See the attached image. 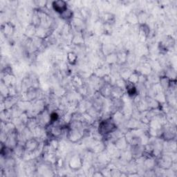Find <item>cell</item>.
<instances>
[{
	"instance_id": "6",
	"label": "cell",
	"mask_w": 177,
	"mask_h": 177,
	"mask_svg": "<svg viewBox=\"0 0 177 177\" xmlns=\"http://www.w3.org/2000/svg\"><path fill=\"white\" fill-rule=\"evenodd\" d=\"M62 16V18H64L65 20H69L71 19L73 17V12L71 11V10H69L67 9L66 11H65L64 13H62L60 15Z\"/></svg>"
},
{
	"instance_id": "7",
	"label": "cell",
	"mask_w": 177,
	"mask_h": 177,
	"mask_svg": "<svg viewBox=\"0 0 177 177\" xmlns=\"http://www.w3.org/2000/svg\"><path fill=\"white\" fill-rule=\"evenodd\" d=\"M67 59H68L69 62L72 63V64H74V63H75L76 62L77 56L74 53H73V52L69 53L68 56H67Z\"/></svg>"
},
{
	"instance_id": "8",
	"label": "cell",
	"mask_w": 177,
	"mask_h": 177,
	"mask_svg": "<svg viewBox=\"0 0 177 177\" xmlns=\"http://www.w3.org/2000/svg\"><path fill=\"white\" fill-rule=\"evenodd\" d=\"M59 118V116L57 113L54 112V113H52L50 115V120L51 121L52 123H54V122H56L58 121Z\"/></svg>"
},
{
	"instance_id": "4",
	"label": "cell",
	"mask_w": 177,
	"mask_h": 177,
	"mask_svg": "<svg viewBox=\"0 0 177 177\" xmlns=\"http://www.w3.org/2000/svg\"><path fill=\"white\" fill-rule=\"evenodd\" d=\"M128 82L129 83H128L127 87H126V88H127V92L129 96H134L136 93V92H137V90H136V88L134 85L133 83L130 82Z\"/></svg>"
},
{
	"instance_id": "1",
	"label": "cell",
	"mask_w": 177,
	"mask_h": 177,
	"mask_svg": "<svg viewBox=\"0 0 177 177\" xmlns=\"http://www.w3.org/2000/svg\"><path fill=\"white\" fill-rule=\"evenodd\" d=\"M116 129L117 127L115 124V122L109 118L106 119L100 123L98 131L100 134L107 135V134H110L111 132H113Z\"/></svg>"
},
{
	"instance_id": "3",
	"label": "cell",
	"mask_w": 177,
	"mask_h": 177,
	"mask_svg": "<svg viewBox=\"0 0 177 177\" xmlns=\"http://www.w3.org/2000/svg\"><path fill=\"white\" fill-rule=\"evenodd\" d=\"M26 149L29 150V151L30 152L34 151V150H35L38 147V143L37 140L33 139V138L27 140V142H26Z\"/></svg>"
},
{
	"instance_id": "5",
	"label": "cell",
	"mask_w": 177,
	"mask_h": 177,
	"mask_svg": "<svg viewBox=\"0 0 177 177\" xmlns=\"http://www.w3.org/2000/svg\"><path fill=\"white\" fill-rule=\"evenodd\" d=\"M81 163V160L80 158L77 156H74V157L72 158L70 161V166L71 168L77 169L80 168V166H79V164Z\"/></svg>"
},
{
	"instance_id": "2",
	"label": "cell",
	"mask_w": 177,
	"mask_h": 177,
	"mask_svg": "<svg viewBox=\"0 0 177 177\" xmlns=\"http://www.w3.org/2000/svg\"><path fill=\"white\" fill-rule=\"evenodd\" d=\"M52 7L55 11L60 13L61 15V14L64 13L67 9V4L66 1H62V0H60V1H53Z\"/></svg>"
}]
</instances>
